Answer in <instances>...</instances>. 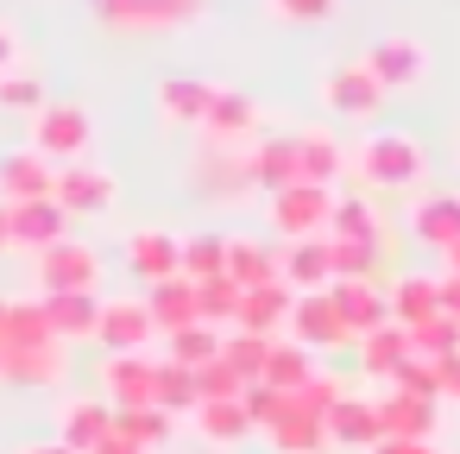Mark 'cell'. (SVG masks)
<instances>
[{"mask_svg": "<svg viewBox=\"0 0 460 454\" xmlns=\"http://www.w3.org/2000/svg\"><path fill=\"white\" fill-rule=\"evenodd\" d=\"M152 372H158L152 353H108V360H102V391H108V404H114V410L152 404Z\"/></svg>", "mask_w": 460, "mask_h": 454, "instance_id": "cell-11", "label": "cell"}, {"mask_svg": "<svg viewBox=\"0 0 460 454\" xmlns=\"http://www.w3.org/2000/svg\"><path fill=\"white\" fill-rule=\"evenodd\" d=\"M0 108L39 114V108H45V83H39L32 70H7V76H0Z\"/></svg>", "mask_w": 460, "mask_h": 454, "instance_id": "cell-44", "label": "cell"}, {"mask_svg": "<svg viewBox=\"0 0 460 454\" xmlns=\"http://www.w3.org/2000/svg\"><path fill=\"white\" fill-rule=\"evenodd\" d=\"M441 316H454V322H460V278H454V272L441 278Z\"/></svg>", "mask_w": 460, "mask_h": 454, "instance_id": "cell-53", "label": "cell"}, {"mask_svg": "<svg viewBox=\"0 0 460 454\" xmlns=\"http://www.w3.org/2000/svg\"><path fill=\"white\" fill-rule=\"evenodd\" d=\"M20 454H70L64 441H32V448H20Z\"/></svg>", "mask_w": 460, "mask_h": 454, "instance_id": "cell-56", "label": "cell"}, {"mask_svg": "<svg viewBox=\"0 0 460 454\" xmlns=\"http://www.w3.org/2000/svg\"><path fill=\"white\" fill-rule=\"evenodd\" d=\"M39 284H45V297L95 290V284H102V259H95L83 240H58V246L39 253Z\"/></svg>", "mask_w": 460, "mask_h": 454, "instance_id": "cell-6", "label": "cell"}, {"mask_svg": "<svg viewBox=\"0 0 460 454\" xmlns=\"http://www.w3.org/2000/svg\"><path fill=\"white\" fill-rule=\"evenodd\" d=\"M45 322H51L58 341H95V328H102V297H95V290L45 297Z\"/></svg>", "mask_w": 460, "mask_h": 454, "instance_id": "cell-19", "label": "cell"}, {"mask_svg": "<svg viewBox=\"0 0 460 454\" xmlns=\"http://www.w3.org/2000/svg\"><path fill=\"white\" fill-rule=\"evenodd\" d=\"M171 429H177V416H171V410H158V404H133V410H114V435L139 441L146 454H152V448H164V441H171Z\"/></svg>", "mask_w": 460, "mask_h": 454, "instance_id": "cell-33", "label": "cell"}, {"mask_svg": "<svg viewBox=\"0 0 460 454\" xmlns=\"http://www.w3.org/2000/svg\"><path fill=\"white\" fill-rule=\"evenodd\" d=\"M296 171H303V183H322V190H334V177L347 171V152H341V139H328L322 127L296 133Z\"/></svg>", "mask_w": 460, "mask_h": 454, "instance_id": "cell-24", "label": "cell"}, {"mask_svg": "<svg viewBox=\"0 0 460 454\" xmlns=\"http://www.w3.org/2000/svg\"><path fill=\"white\" fill-rule=\"evenodd\" d=\"M51 196V158L39 152H7L0 158V202L20 209V202H45Z\"/></svg>", "mask_w": 460, "mask_h": 454, "instance_id": "cell-15", "label": "cell"}, {"mask_svg": "<svg viewBox=\"0 0 460 454\" xmlns=\"http://www.w3.org/2000/svg\"><path fill=\"white\" fill-rule=\"evenodd\" d=\"M164 360H177V366L202 372L208 360H221V334H215L208 322H196V328H177V334H171V353H164Z\"/></svg>", "mask_w": 460, "mask_h": 454, "instance_id": "cell-39", "label": "cell"}, {"mask_svg": "<svg viewBox=\"0 0 460 454\" xmlns=\"http://www.w3.org/2000/svg\"><path fill=\"white\" fill-rule=\"evenodd\" d=\"M32 152H39V158H58V165L83 158V152H89V114L70 108V102H45V108L32 114Z\"/></svg>", "mask_w": 460, "mask_h": 454, "instance_id": "cell-5", "label": "cell"}, {"mask_svg": "<svg viewBox=\"0 0 460 454\" xmlns=\"http://www.w3.org/2000/svg\"><path fill=\"white\" fill-rule=\"evenodd\" d=\"M290 303H296V290L278 278V284H252V290H240V309H234V322L246 328V334H271L278 322H290Z\"/></svg>", "mask_w": 460, "mask_h": 454, "instance_id": "cell-18", "label": "cell"}, {"mask_svg": "<svg viewBox=\"0 0 460 454\" xmlns=\"http://www.w3.org/2000/svg\"><path fill=\"white\" fill-rule=\"evenodd\" d=\"M265 7H271L284 26H322V20L341 7V0H265Z\"/></svg>", "mask_w": 460, "mask_h": 454, "instance_id": "cell-48", "label": "cell"}, {"mask_svg": "<svg viewBox=\"0 0 460 454\" xmlns=\"http://www.w3.org/2000/svg\"><path fill=\"white\" fill-rule=\"evenodd\" d=\"M227 278L240 290L278 284V246H265V240H227Z\"/></svg>", "mask_w": 460, "mask_h": 454, "instance_id": "cell-29", "label": "cell"}, {"mask_svg": "<svg viewBox=\"0 0 460 454\" xmlns=\"http://www.w3.org/2000/svg\"><path fill=\"white\" fill-rule=\"evenodd\" d=\"M416 240L422 246H460V196H429V202H416Z\"/></svg>", "mask_w": 460, "mask_h": 454, "instance_id": "cell-32", "label": "cell"}, {"mask_svg": "<svg viewBox=\"0 0 460 454\" xmlns=\"http://www.w3.org/2000/svg\"><path fill=\"white\" fill-rule=\"evenodd\" d=\"M215 89L221 83H202V76H164L158 83V114L177 120V127H202L208 108H215Z\"/></svg>", "mask_w": 460, "mask_h": 454, "instance_id": "cell-16", "label": "cell"}, {"mask_svg": "<svg viewBox=\"0 0 460 454\" xmlns=\"http://www.w3.org/2000/svg\"><path fill=\"white\" fill-rule=\"evenodd\" d=\"M447 272H454V278H460V246H447Z\"/></svg>", "mask_w": 460, "mask_h": 454, "instance_id": "cell-57", "label": "cell"}, {"mask_svg": "<svg viewBox=\"0 0 460 454\" xmlns=\"http://www.w3.org/2000/svg\"><path fill=\"white\" fill-rule=\"evenodd\" d=\"M290 328H296V347H341V341H353L347 328H341V316H334V303H328V290H309V297H296L290 303Z\"/></svg>", "mask_w": 460, "mask_h": 454, "instance_id": "cell-14", "label": "cell"}, {"mask_svg": "<svg viewBox=\"0 0 460 454\" xmlns=\"http://www.w3.org/2000/svg\"><path fill=\"white\" fill-rule=\"evenodd\" d=\"M51 202L64 215H102V209H114V171H102L89 158H70V165L51 171Z\"/></svg>", "mask_w": 460, "mask_h": 454, "instance_id": "cell-4", "label": "cell"}, {"mask_svg": "<svg viewBox=\"0 0 460 454\" xmlns=\"http://www.w3.org/2000/svg\"><path fill=\"white\" fill-rule=\"evenodd\" d=\"M89 7H95V20L127 26V32H171V26L202 20L208 0H89Z\"/></svg>", "mask_w": 460, "mask_h": 454, "instance_id": "cell-3", "label": "cell"}, {"mask_svg": "<svg viewBox=\"0 0 460 454\" xmlns=\"http://www.w3.org/2000/svg\"><path fill=\"white\" fill-rule=\"evenodd\" d=\"M146 309H152V328H164V334L202 322V309H196V284H190V278H164V284H152Z\"/></svg>", "mask_w": 460, "mask_h": 454, "instance_id": "cell-22", "label": "cell"}, {"mask_svg": "<svg viewBox=\"0 0 460 454\" xmlns=\"http://www.w3.org/2000/svg\"><path fill=\"white\" fill-rule=\"evenodd\" d=\"M265 353H271V334H246V328H234V334H221V360L252 385L259 372H265Z\"/></svg>", "mask_w": 460, "mask_h": 454, "instance_id": "cell-40", "label": "cell"}, {"mask_svg": "<svg viewBox=\"0 0 460 454\" xmlns=\"http://www.w3.org/2000/svg\"><path fill=\"white\" fill-rule=\"evenodd\" d=\"M7 309H13V297H0V334H7Z\"/></svg>", "mask_w": 460, "mask_h": 454, "instance_id": "cell-58", "label": "cell"}, {"mask_svg": "<svg viewBox=\"0 0 460 454\" xmlns=\"http://www.w3.org/2000/svg\"><path fill=\"white\" fill-rule=\"evenodd\" d=\"M183 278H190V284L227 278V240H221V234H190V240H183Z\"/></svg>", "mask_w": 460, "mask_h": 454, "instance_id": "cell-38", "label": "cell"}, {"mask_svg": "<svg viewBox=\"0 0 460 454\" xmlns=\"http://www.w3.org/2000/svg\"><path fill=\"white\" fill-rule=\"evenodd\" d=\"M397 435V441H429L435 435V397H416V391H385L378 397V441Z\"/></svg>", "mask_w": 460, "mask_h": 454, "instance_id": "cell-12", "label": "cell"}, {"mask_svg": "<svg viewBox=\"0 0 460 454\" xmlns=\"http://www.w3.org/2000/svg\"><path fill=\"white\" fill-rule=\"evenodd\" d=\"M378 259V246H353V240H328V272L334 278H366Z\"/></svg>", "mask_w": 460, "mask_h": 454, "instance_id": "cell-46", "label": "cell"}, {"mask_svg": "<svg viewBox=\"0 0 460 454\" xmlns=\"http://www.w3.org/2000/svg\"><path fill=\"white\" fill-rule=\"evenodd\" d=\"M271 227L284 234V240H315L322 227H328V215H334V190H322V183H290V190H278L271 202Z\"/></svg>", "mask_w": 460, "mask_h": 454, "instance_id": "cell-2", "label": "cell"}, {"mask_svg": "<svg viewBox=\"0 0 460 454\" xmlns=\"http://www.w3.org/2000/svg\"><path fill=\"white\" fill-rule=\"evenodd\" d=\"M391 385H397V391H416V397H441V391H435V360H422V353H410V360L391 372Z\"/></svg>", "mask_w": 460, "mask_h": 454, "instance_id": "cell-49", "label": "cell"}, {"mask_svg": "<svg viewBox=\"0 0 460 454\" xmlns=\"http://www.w3.org/2000/svg\"><path fill=\"white\" fill-rule=\"evenodd\" d=\"M196 423H202V435H208L215 448H234L240 435H252V416H246L240 397H227V404H196Z\"/></svg>", "mask_w": 460, "mask_h": 454, "instance_id": "cell-36", "label": "cell"}, {"mask_svg": "<svg viewBox=\"0 0 460 454\" xmlns=\"http://www.w3.org/2000/svg\"><path fill=\"white\" fill-rule=\"evenodd\" d=\"M410 353H416V347H410V328H397V322H385V328H372V334L359 341V366H366L372 378H391Z\"/></svg>", "mask_w": 460, "mask_h": 454, "instance_id": "cell-30", "label": "cell"}, {"mask_svg": "<svg viewBox=\"0 0 460 454\" xmlns=\"http://www.w3.org/2000/svg\"><path fill=\"white\" fill-rule=\"evenodd\" d=\"M108 435H114V404L83 397V404H70V410H64V435H58V441H64L70 454H89V448H95V441H108Z\"/></svg>", "mask_w": 460, "mask_h": 454, "instance_id": "cell-26", "label": "cell"}, {"mask_svg": "<svg viewBox=\"0 0 460 454\" xmlns=\"http://www.w3.org/2000/svg\"><path fill=\"white\" fill-rule=\"evenodd\" d=\"M7 246H13V209L0 202V253H7Z\"/></svg>", "mask_w": 460, "mask_h": 454, "instance_id": "cell-55", "label": "cell"}, {"mask_svg": "<svg viewBox=\"0 0 460 454\" xmlns=\"http://www.w3.org/2000/svg\"><path fill=\"white\" fill-rule=\"evenodd\" d=\"M278 278H284L296 297L328 290V284H334V272H328V240H322V234H315V240H290V246L278 253Z\"/></svg>", "mask_w": 460, "mask_h": 454, "instance_id": "cell-13", "label": "cell"}, {"mask_svg": "<svg viewBox=\"0 0 460 454\" xmlns=\"http://www.w3.org/2000/svg\"><path fill=\"white\" fill-rule=\"evenodd\" d=\"M372 76H378V89L391 95V89H416L422 76H429V51L416 45V39H403V32H391V39H378L366 58H359Z\"/></svg>", "mask_w": 460, "mask_h": 454, "instance_id": "cell-7", "label": "cell"}, {"mask_svg": "<svg viewBox=\"0 0 460 454\" xmlns=\"http://www.w3.org/2000/svg\"><path fill=\"white\" fill-rule=\"evenodd\" d=\"M341 391H347L341 378H328V372H315V378H309L303 391H290V397H296V410H303V416H328V410L341 404Z\"/></svg>", "mask_w": 460, "mask_h": 454, "instance_id": "cell-47", "label": "cell"}, {"mask_svg": "<svg viewBox=\"0 0 460 454\" xmlns=\"http://www.w3.org/2000/svg\"><path fill=\"white\" fill-rule=\"evenodd\" d=\"M410 347L422 360H441V353H460V322L454 316H429L422 328H410Z\"/></svg>", "mask_w": 460, "mask_h": 454, "instance_id": "cell-42", "label": "cell"}, {"mask_svg": "<svg viewBox=\"0 0 460 454\" xmlns=\"http://www.w3.org/2000/svg\"><path fill=\"white\" fill-rule=\"evenodd\" d=\"M196 391H202V404H227V397H240V391H246V378H240L227 360H208V366L196 372Z\"/></svg>", "mask_w": 460, "mask_h": 454, "instance_id": "cell-45", "label": "cell"}, {"mask_svg": "<svg viewBox=\"0 0 460 454\" xmlns=\"http://www.w3.org/2000/svg\"><path fill=\"white\" fill-rule=\"evenodd\" d=\"M0 378H13V385L64 378V341H51V347H0Z\"/></svg>", "mask_w": 460, "mask_h": 454, "instance_id": "cell-23", "label": "cell"}, {"mask_svg": "<svg viewBox=\"0 0 460 454\" xmlns=\"http://www.w3.org/2000/svg\"><path fill=\"white\" fill-rule=\"evenodd\" d=\"M240 404H246L252 429H271V423H284V416L296 410V397H290V391H278V385H259V378L240 391Z\"/></svg>", "mask_w": 460, "mask_h": 454, "instance_id": "cell-41", "label": "cell"}, {"mask_svg": "<svg viewBox=\"0 0 460 454\" xmlns=\"http://www.w3.org/2000/svg\"><path fill=\"white\" fill-rule=\"evenodd\" d=\"M127 265H133V278H146V284L183 278V240L164 234V227H139V234L127 240Z\"/></svg>", "mask_w": 460, "mask_h": 454, "instance_id": "cell-10", "label": "cell"}, {"mask_svg": "<svg viewBox=\"0 0 460 454\" xmlns=\"http://www.w3.org/2000/svg\"><path fill=\"white\" fill-rule=\"evenodd\" d=\"M328 234H334V240H353V246H378V221H372V202H359V196H334Z\"/></svg>", "mask_w": 460, "mask_h": 454, "instance_id": "cell-37", "label": "cell"}, {"mask_svg": "<svg viewBox=\"0 0 460 454\" xmlns=\"http://www.w3.org/2000/svg\"><path fill=\"white\" fill-rule=\"evenodd\" d=\"M89 454H146V448H139V441H127V435H108V441H95Z\"/></svg>", "mask_w": 460, "mask_h": 454, "instance_id": "cell-54", "label": "cell"}, {"mask_svg": "<svg viewBox=\"0 0 460 454\" xmlns=\"http://www.w3.org/2000/svg\"><path fill=\"white\" fill-rule=\"evenodd\" d=\"M309 378H315V353H309V347H296V341H271L259 385H278V391H303Z\"/></svg>", "mask_w": 460, "mask_h": 454, "instance_id": "cell-31", "label": "cell"}, {"mask_svg": "<svg viewBox=\"0 0 460 454\" xmlns=\"http://www.w3.org/2000/svg\"><path fill=\"white\" fill-rule=\"evenodd\" d=\"M366 454H435L429 441H397V435H385V441H372Z\"/></svg>", "mask_w": 460, "mask_h": 454, "instance_id": "cell-51", "label": "cell"}, {"mask_svg": "<svg viewBox=\"0 0 460 454\" xmlns=\"http://www.w3.org/2000/svg\"><path fill=\"white\" fill-rule=\"evenodd\" d=\"M259 127V108L240 95V89H215V108H208V120H202V133L215 139V146H234V139H246Z\"/></svg>", "mask_w": 460, "mask_h": 454, "instance_id": "cell-27", "label": "cell"}, {"mask_svg": "<svg viewBox=\"0 0 460 454\" xmlns=\"http://www.w3.org/2000/svg\"><path fill=\"white\" fill-rule=\"evenodd\" d=\"M265 435H271L278 454H328V448H334V441H328V423H322V416H303V410H290V416L271 423Z\"/></svg>", "mask_w": 460, "mask_h": 454, "instance_id": "cell-34", "label": "cell"}, {"mask_svg": "<svg viewBox=\"0 0 460 454\" xmlns=\"http://www.w3.org/2000/svg\"><path fill=\"white\" fill-rule=\"evenodd\" d=\"M152 404H158V410H171V416L196 410V404H202L196 372H190V366H177V360H158V372H152Z\"/></svg>", "mask_w": 460, "mask_h": 454, "instance_id": "cell-35", "label": "cell"}, {"mask_svg": "<svg viewBox=\"0 0 460 454\" xmlns=\"http://www.w3.org/2000/svg\"><path fill=\"white\" fill-rule=\"evenodd\" d=\"M296 177H303V171H296V139H265V146L246 152V183H259L265 196L290 190Z\"/></svg>", "mask_w": 460, "mask_h": 454, "instance_id": "cell-21", "label": "cell"}, {"mask_svg": "<svg viewBox=\"0 0 460 454\" xmlns=\"http://www.w3.org/2000/svg\"><path fill=\"white\" fill-rule=\"evenodd\" d=\"M353 165H359V177L372 183V190H410V183H422V146L410 139V133H372L359 152H353Z\"/></svg>", "mask_w": 460, "mask_h": 454, "instance_id": "cell-1", "label": "cell"}, {"mask_svg": "<svg viewBox=\"0 0 460 454\" xmlns=\"http://www.w3.org/2000/svg\"><path fill=\"white\" fill-rule=\"evenodd\" d=\"M322 423H328V441H334V448H372V441H378V397L341 391V404H334Z\"/></svg>", "mask_w": 460, "mask_h": 454, "instance_id": "cell-17", "label": "cell"}, {"mask_svg": "<svg viewBox=\"0 0 460 454\" xmlns=\"http://www.w3.org/2000/svg\"><path fill=\"white\" fill-rule=\"evenodd\" d=\"M328 303H334V316H341V328L353 341H366L372 328L391 322V303H385V290H372V278H334L328 284Z\"/></svg>", "mask_w": 460, "mask_h": 454, "instance_id": "cell-8", "label": "cell"}, {"mask_svg": "<svg viewBox=\"0 0 460 454\" xmlns=\"http://www.w3.org/2000/svg\"><path fill=\"white\" fill-rule=\"evenodd\" d=\"M385 303L397 328H422L429 316H441V278H397Z\"/></svg>", "mask_w": 460, "mask_h": 454, "instance_id": "cell-25", "label": "cell"}, {"mask_svg": "<svg viewBox=\"0 0 460 454\" xmlns=\"http://www.w3.org/2000/svg\"><path fill=\"white\" fill-rule=\"evenodd\" d=\"M64 240V209L45 196V202H20L13 209V246H26V253H45V246H58Z\"/></svg>", "mask_w": 460, "mask_h": 454, "instance_id": "cell-28", "label": "cell"}, {"mask_svg": "<svg viewBox=\"0 0 460 454\" xmlns=\"http://www.w3.org/2000/svg\"><path fill=\"white\" fill-rule=\"evenodd\" d=\"M196 309H202L208 328H215V322H234V309H240V284H234V278H208V284H196Z\"/></svg>", "mask_w": 460, "mask_h": 454, "instance_id": "cell-43", "label": "cell"}, {"mask_svg": "<svg viewBox=\"0 0 460 454\" xmlns=\"http://www.w3.org/2000/svg\"><path fill=\"white\" fill-rule=\"evenodd\" d=\"M322 102H328L334 114H347V120H366V114L385 108V89H378V76H372L366 64H334V70L322 76Z\"/></svg>", "mask_w": 460, "mask_h": 454, "instance_id": "cell-9", "label": "cell"}, {"mask_svg": "<svg viewBox=\"0 0 460 454\" xmlns=\"http://www.w3.org/2000/svg\"><path fill=\"white\" fill-rule=\"evenodd\" d=\"M13 58H20V32H13L7 20H0V76L13 70Z\"/></svg>", "mask_w": 460, "mask_h": 454, "instance_id": "cell-52", "label": "cell"}, {"mask_svg": "<svg viewBox=\"0 0 460 454\" xmlns=\"http://www.w3.org/2000/svg\"><path fill=\"white\" fill-rule=\"evenodd\" d=\"M435 391L460 404V353H441V360H435Z\"/></svg>", "mask_w": 460, "mask_h": 454, "instance_id": "cell-50", "label": "cell"}, {"mask_svg": "<svg viewBox=\"0 0 460 454\" xmlns=\"http://www.w3.org/2000/svg\"><path fill=\"white\" fill-rule=\"evenodd\" d=\"M95 341H102L108 353H139V347L152 341V309H146V303H102Z\"/></svg>", "mask_w": 460, "mask_h": 454, "instance_id": "cell-20", "label": "cell"}]
</instances>
